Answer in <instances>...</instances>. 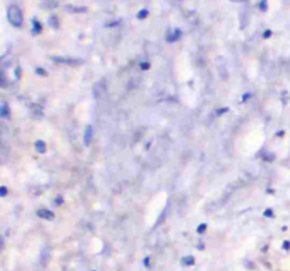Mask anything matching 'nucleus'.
I'll list each match as a JSON object with an SVG mask.
<instances>
[{"instance_id": "c85d7f7f", "label": "nucleus", "mask_w": 290, "mask_h": 271, "mask_svg": "<svg viewBox=\"0 0 290 271\" xmlns=\"http://www.w3.org/2000/svg\"><path fill=\"white\" fill-rule=\"evenodd\" d=\"M245 267H246V268H252V270H253V268H255V264H253V263H245Z\"/></svg>"}, {"instance_id": "c756f323", "label": "nucleus", "mask_w": 290, "mask_h": 271, "mask_svg": "<svg viewBox=\"0 0 290 271\" xmlns=\"http://www.w3.org/2000/svg\"><path fill=\"white\" fill-rule=\"evenodd\" d=\"M118 24H119V21H111L106 24V27H112V25H118Z\"/></svg>"}, {"instance_id": "f257e3e1", "label": "nucleus", "mask_w": 290, "mask_h": 271, "mask_svg": "<svg viewBox=\"0 0 290 271\" xmlns=\"http://www.w3.org/2000/svg\"><path fill=\"white\" fill-rule=\"evenodd\" d=\"M7 17H9V21L13 27H21L23 24V13H21L20 7L16 4H12L7 10Z\"/></svg>"}, {"instance_id": "2f4dec72", "label": "nucleus", "mask_w": 290, "mask_h": 271, "mask_svg": "<svg viewBox=\"0 0 290 271\" xmlns=\"http://www.w3.org/2000/svg\"><path fill=\"white\" fill-rule=\"evenodd\" d=\"M94 271H96V270H94Z\"/></svg>"}, {"instance_id": "7c9ffc66", "label": "nucleus", "mask_w": 290, "mask_h": 271, "mask_svg": "<svg viewBox=\"0 0 290 271\" xmlns=\"http://www.w3.org/2000/svg\"><path fill=\"white\" fill-rule=\"evenodd\" d=\"M276 136H277V137H283V136H284V130H280V131H277V133H276Z\"/></svg>"}, {"instance_id": "cd10ccee", "label": "nucleus", "mask_w": 290, "mask_h": 271, "mask_svg": "<svg viewBox=\"0 0 290 271\" xmlns=\"http://www.w3.org/2000/svg\"><path fill=\"white\" fill-rule=\"evenodd\" d=\"M275 160V154H267L266 155V161H273Z\"/></svg>"}, {"instance_id": "dca6fc26", "label": "nucleus", "mask_w": 290, "mask_h": 271, "mask_svg": "<svg viewBox=\"0 0 290 271\" xmlns=\"http://www.w3.org/2000/svg\"><path fill=\"white\" fill-rule=\"evenodd\" d=\"M64 203V199H63V196H61V195H58V196H55L54 198V205H63Z\"/></svg>"}, {"instance_id": "aec40b11", "label": "nucleus", "mask_w": 290, "mask_h": 271, "mask_svg": "<svg viewBox=\"0 0 290 271\" xmlns=\"http://www.w3.org/2000/svg\"><path fill=\"white\" fill-rule=\"evenodd\" d=\"M250 98H252V93H250V92H246V93H243V96H242V102H243V103H245V102H248V100H249Z\"/></svg>"}, {"instance_id": "f03ea898", "label": "nucleus", "mask_w": 290, "mask_h": 271, "mask_svg": "<svg viewBox=\"0 0 290 271\" xmlns=\"http://www.w3.org/2000/svg\"><path fill=\"white\" fill-rule=\"evenodd\" d=\"M51 59L57 64H67V65H79L84 64L82 59H74V58H67V56H51Z\"/></svg>"}, {"instance_id": "ddd939ff", "label": "nucleus", "mask_w": 290, "mask_h": 271, "mask_svg": "<svg viewBox=\"0 0 290 271\" xmlns=\"http://www.w3.org/2000/svg\"><path fill=\"white\" fill-rule=\"evenodd\" d=\"M263 216L265 217H275V212H273L272 208H267V209H265Z\"/></svg>"}, {"instance_id": "6e6552de", "label": "nucleus", "mask_w": 290, "mask_h": 271, "mask_svg": "<svg viewBox=\"0 0 290 271\" xmlns=\"http://www.w3.org/2000/svg\"><path fill=\"white\" fill-rule=\"evenodd\" d=\"M34 148H36V151H37V152H40V154H44V152L47 151V144H46V141L37 140V141L34 143Z\"/></svg>"}, {"instance_id": "4468645a", "label": "nucleus", "mask_w": 290, "mask_h": 271, "mask_svg": "<svg viewBox=\"0 0 290 271\" xmlns=\"http://www.w3.org/2000/svg\"><path fill=\"white\" fill-rule=\"evenodd\" d=\"M36 73H37V75H40V76H47V75H48V72H47L46 69H43L41 66L36 68Z\"/></svg>"}, {"instance_id": "a878e982", "label": "nucleus", "mask_w": 290, "mask_h": 271, "mask_svg": "<svg viewBox=\"0 0 290 271\" xmlns=\"http://www.w3.org/2000/svg\"><path fill=\"white\" fill-rule=\"evenodd\" d=\"M143 264H145V267H150V257H146L145 260H143Z\"/></svg>"}, {"instance_id": "f8f14e48", "label": "nucleus", "mask_w": 290, "mask_h": 271, "mask_svg": "<svg viewBox=\"0 0 290 271\" xmlns=\"http://www.w3.org/2000/svg\"><path fill=\"white\" fill-rule=\"evenodd\" d=\"M48 23H50V25H51L52 28H58V19H57V16H54V14H52V16L50 17Z\"/></svg>"}, {"instance_id": "412c9836", "label": "nucleus", "mask_w": 290, "mask_h": 271, "mask_svg": "<svg viewBox=\"0 0 290 271\" xmlns=\"http://www.w3.org/2000/svg\"><path fill=\"white\" fill-rule=\"evenodd\" d=\"M228 110H229V109H228V107H221V109H218V110H216V116H222V114H224V113H227L228 112Z\"/></svg>"}, {"instance_id": "4be33fe9", "label": "nucleus", "mask_w": 290, "mask_h": 271, "mask_svg": "<svg viewBox=\"0 0 290 271\" xmlns=\"http://www.w3.org/2000/svg\"><path fill=\"white\" fill-rule=\"evenodd\" d=\"M7 195V188L4 185L0 186V196H6Z\"/></svg>"}, {"instance_id": "393cba45", "label": "nucleus", "mask_w": 290, "mask_h": 271, "mask_svg": "<svg viewBox=\"0 0 290 271\" xmlns=\"http://www.w3.org/2000/svg\"><path fill=\"white\" fill-rule=\"evenodd\" d=\"M282 99H283V103H287V100H289V93H287L286 92V90H284V92H283V95H282Z\"/></svg>"}, {"instance_id": "20e7f679", "label": "nucleus", "mask_w": 290, "mask_h": 271, "mask_svg": "<svg viewBox=\"0 0 290 271\" xmlns=\"http://www.w3.org/2000/svg\"><path fill=\"white\" fill-rule=\"evenodd\" d=\"M92 134H94V129H92L91 124L85 127V131H84V144L86 147L91 146V141H92Z\"/></svg>"}, {"instance_id": "9d476101", "label": "nucleus", "mask_w": 290, "mask_h": 271, "mask_svg": "<svg viewBox=\"0 0 290 271\" xmlns=\"http://www.w3.org/2000/svg\"><path fill=\"white\" fill-rule=\"evenodd\" d=\"M33 34H40L41 33V24H40V21H38L37 19H33Z\"/></svg>"}, {"instance_id": "bb28decb", "label": "nucleus", "mask_w": 290, "mask_h": 271, "mask_svg": "<svg viewBox=\"0 0 290 271\" xmlns=\"http://www.w3.org/2000/svg\"><path fill=\"white\" fill-rule=\"evenodd\" d=\"M197 248H198V250H204V248H205V244H204L202 242H200L198 244H197Z\"/></svg>"}, {"instance_id": "f3484780", "label": "nucleus", "mask_w": 290, "mask_h": 271, "mask_svg": "<svg viewBox=\"0 0 290 271\" xmlns=\"http://www.w3.org/2000/svg\"><path fill=\"white\" fill-rule=\"evenodd\" d=\"M259 8H260L262 11H266L267 10V0H262V2L259 3Z\"/></svg>"}, {"instance_id": "2eb2a0df", "label": "nucleus", "mask_w": 290, "mask_h": 271, "mask_svg": "<svg viewBox=\"0 0 290 271\" xmlns=\"http://www.w3.org/2000/svg\"><path fill=\"white\" fill-rule=\"evenodd\" d=\"M205 230H207V225H205V223H201V225H198V227H197V233L198 234L205 233Z\"/></svg>"}, {"instance_id": "5701e85b", "label": "nucleus", "mask_w": 290, "mask_h": 271, "mask_svg": "<svg viewBox=\"0 0 290 271\" xmlns=\"http://www.w3.org/2000/svg\"><path fill=\"white\" fill-rule=\"evenodd\" d=\"M14 75H16V79H20V76H21V68H20V66H17V68H16V71H14Z\"/></svg>"}, {"instance_id": "6ab92c4d", "label": "nucleus", "mask_w": 290, "mask_h": 271, "mask_svg": "<svg viewBox=\"0 0 290 271\" xmlns=\"http://www.w3.org/2000/svg\"><path fill=\"white\" fill-rule=\"evenodd\" d=\"M282 248L286 250V251H289L290 250V240H284V242L282 243Z\"/></svg>"}, {"instance_id": "0eeeda50", "label": "nucleus", "mask_w": 290, "mask_h": 271, "mask_svg": "<svg viewBox=\"0 0 290 271\" xmlns=\"http://www.w3.org/2000/svg\"><path fill=\"white\" fill-rule=\"evenodd\" d=\"M0 117L2 119H9L10 117V109H9V104L6 102L0 104Z\"/></svg>"}, {"instance_id": "39448f33", "label": "nucleus", "mask_w": 290, "mask_h": 271, "mask_svg": "<svg viewBox=\"0 0 290 271\" xmlns=\"http://www.w3.org/2000/svg\"><path fill=\"white\" fill-rule=\"evenodd\" d=\"M180 37H181V30L180 28H174V30L168 31V35L166 37V40H167V42H176Z\"/></svg>"}, {"instance_id": "1a4fd4ad", "label": "nucleus", "mask_w": 290, "mask_h": 271, "mask_svg": "<svg viewBox=\"0 0 290 271\" xmlns=\"http://www.w3.org/2000/svg\"><path fill=\"white\" fill-rule=\"evenodd\" d=\"M180 263H181V265H184V267H191V265H194V263H195V258H194L193 256H184Z\"/></svg>"}, {"instance_id": "a211bd4d", "label": "nucleus", "mask_w": 290, "mask_h": 271, "mask_svg": "<svg viewBox=\"0 0 290 271\" xmlns=\"http://www.w3.org/2000/svg\"><path fill=\"white\" fill-rule=\"evenodd\" d=\"M139 66H140V69L147 71L149 68H150V64H149V62H146V61H143V62H140V64H139Z\"/></svg>"}, {"instance_id": "9b49d317", "label": "nucleus", "mask_w": 290, "mask_h": 271, "mask_svg": "<svg viewBox=\"0 0 290 271\" xmlns=\"http://www.w3.org/2000/svg\"><path fill=\"white\" fill-rule=\"evenodd\" d=\"M147 16H149V10H147V8H142V10L137 13V19H139V20L147 19Z\"/></svg>"}, {"instance_id": "423d86ee", "label": "nucleus", "mask_w": 290, "mask_h": 271, "mask_svg": "<svg viewBox=\"0 0 290 271\" xmlns=\"http://www.w3.org/2000/svg\"><path fill=\"white\" fill-rule=\"evenodd\" d=\"M65 8L68 11H71V13H85L88 10L85 6H74V4H67Z\"/></svg>"}, {"instance_id": "7ed1b4c3", "label": "nucleus", "mask_w": 290, "mask_h": 271, "mask_svg": "<svg viewBox=\"0 0 290 271\" xmlns=\"http://www.w3.org/2000/svg\"><path fill=\"white\" fill-rule=\"evenodd\" d=\"M37 216L41 217V219H46V220H54L55 219V213L52 210H50V209H38Z\"/></svg>"}, {"instance_id": "b1692460", "label": "nucleus", "mask_w": 290, "mask_h": 271, "mask_svg": "<svg viewBox=\"0 0 290 271\" xmlns=\"http://www.w3.org/2000/svg\"><path fill=\"white\" fill-rule=\"evenodd\" d=\"M272 30H266V31H265V33H263V38H270V37H272Z\"/></svg>"}]
</instances>
